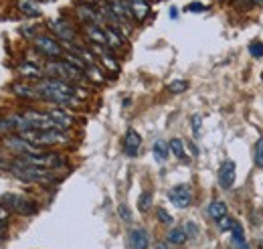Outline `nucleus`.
<instances>
[{
  "mask_svg": "<svg viewBox=\"0 0 263 249\" xmlns=\"http://www.w3.org/2000/svg\"><path fill=\"white\" fill-rule=\"evenodd\" d=\"M35 87H37L41 100L53 101V103H59V105H77L79 103V100L75 98V89L77 87H73L67 81L49 77V79L39 81Z\"/></svg>",
  "mask_w": 263,
  "mask_h": 249,
  "instance_id": "obj_1",
  "label": "nucleus"
},
{
  "mask_svg": "<svg viewBox=\"0 0 263 249\" xmlns=\"http://www.w3.org/2000/svg\"><path fill=\"white\" fill-rule=\"evenodd\" d=\"M8 170L20 178V180H27V183H39V185H47V183H53L57 176H55V170H49V168H39V166H33V164H27L22 162L20 158H16L14 162H10Z\"/></svg>",
  "mask_w": 263,
  "mask_h": 249,
  "instance_id": "obj_2",
  "label": "nucleus"
},
{
  "mask_svg": "<svg viewBox=\"0 0 263 249\" xmlns=\"http://www.w3.org/2000/svg\"><path fill=\"white\" fill-rule=\"evenodd\" d=\"M18 136H22L25 140H29V142H33V144H37L41 148L69 142V134L65 130H59V128H53V130H29V132H22Z\"/></svg>",
  "mask_w": 263,
  "mask_h": 249,
  "instance_id": "obj_3",
  "label": "nucleus"
},
{
  "mask_svg": "<svg viewBox=\"0 0 263 249\" xmlns=\"http://www.w3.org/2000/svg\"><path fill=\"white\" fill-rule=\"evenodd\" d=\"M47 73L51 75L53 79H61V81H67V83H75V81L83 79V71L73 67L67 61H53V63H49Z\"/></svg>",
  "mask_w": 263,
  "mask_h": 249,
  "instance_id": "obj_4",
  "label": "nucleus"
},
{
  "mask_svg": "<svg viewBox=\"0 0 263 249\" xmlns=\"http://www.w3.org/2000/svg\"><path fill=\"white\" fill-rule=\"evenodd\" d=\"M4 146L10 150V152L18 154V156H37V154H45V150L41 148V146H37V144H33V142L25 140L22 136H8V138H4Z\"/></svg>",
  "mask_w": 263,
  "mask_h": 249,
  "instance_id": "obj_5",
  "label": "nucleus"
},
{
  "mask_svg": "<svg viewBox=\"0 0 263 249\" xmlns=\"http://www.w3.org/2000/svg\"><path fill=\"white\" fill-rule=\"evenodd\" d=\"M168 199H170V202H172L174 207H178V209L190 207V202H193V189H190V185L182 183V185L172 187V189L168 191Z\"/></svg>",
  "mask_w": 263,
  "mask_h": 249,
  "instance_id": "obj_6",
  "label": "nucleus"
},
{
  "mask_svg": "<svg viewBox=\"0 0 263 249\" xmlns=\"http://www.w3.org/2000/svg\"><path fill=\"white\" fill-rule=\"evenodd\" d=\"M2 205L8 207V209H12L14 213H20V215H33V213H37V205L31 199H27V197H20V195H8V197H4Z\"/></svg>",
  "mask_w": 263,
  "mask_h": 249,
  "instance_id": "obj_7",
  "label": "nucleus"
},
{
  "mask_svg": "<svg viewBox=\"0 0 263 249\" xmlns=\"http://www.w3.org/2000/svg\"><path fill=\"white\" fill-rule=\"evenodd\" d=\"M35 47L41 51L45 57H49V59H59V57L65 55L63 49H61V45L53 37H47V35H37L35 37Z\"/></svg>",
  "mask_w": 263,
  "mask_h": 249,
  "instance_id": "obj_8",
  "label": "nucleus"
},
{
  "mask_svg": "<svg viewBox=\"0 0 263 249\" xmlns=\"http://www.w3.org/2000/svg\"><path fill=\"white\" fill-rule=\"evenodd\" d=\"M22 114H25V118L29 120V124L33 126V130H53V128H57L55 122L51 120V116L45 114V111L27 109V111H22Z\"/></svg>",
  "mask_w": 263,
  "mask_h": 249,
  "instance_id": "obj_9",
  "label": "nucleus"
},
{
  "mask_svg": "<svg viewBox=\"0 0 263 249\" xmlns=\"http://www.w3.org/2000/svg\"><path fill=\"white\" fill-rule=\"evenodd\" d=\"M235 176H237V164L233 160H225L219 168V187L229 191L235 185Z\"/></svg>",
  "mask_w": 263,
  "mask_h": 249,
  "instance_id": "obj_10",
  "label": "nucleus"
},
{
  "mask_svg": "<svg viewBox=\"0 0 263 249\" xmlns=\"http://www.w3.org/2000/svg\"><path fill=\"white\" fill-rule=\"evenodd\" d=\"M49 29H51L53 33H55L61 41H65V43H75V41H77L75 31H73V29H71V25H69V22H65L63 18H53L51 22H49Z\"/></svg>",
  "mask_w": 263,
  "mask_h": 249,
  "instance_id": "obj_11",
  "label": "nucleus"
},
{
  "mask_svg": "<svg viewBox=\"0 0 263 249\" xmlns=\"http://www.w3.org/2000/svg\"><path fill=\"white\" fill-rule=\"evenodd\" d=\"M107 6L111 8V12L115 14V18L119 22H130L134 20V12H132V4L126 0H107Z\"/></svg>",
  "mask_w": 263,
  "mask_h": 249,
  "instance_id": "obj_12",
  "label": "nucleus"
},
{
  "mask_svg": "<svg viewBox=\"0 0 263 249\" xmlns=\"http://www.w3.org/2000/svg\"><path fill=\"white\" fill-rule=\"evenodd\" d=\"M140 146H142V136H140L134 128H128V132H126V136H124V152H126L130 158H134V156H138Z\"/></svg>",
  "mask_w": 263,
  "mask_h": 249,
  "instance_id": "obj_13",
  "label": "nucleus"
},
{
  "mask_svg": "<svg viewBox=\"0 0 263 249\" xmlns=\"http://www.w3.org/2000/svg\"><path fill=\"white\" fill-rule=\"evenodd\" d=\"M128 245H130V249H148L150 247V237H148L146 229H142V227L130 229V233H128Z\"/></svg>",
  "mask_w": 263,
  "mask_h": 249,
  "instance_id": "obj_14",
  "label": "nucleus"
},
{
  "mask_svg": "<svg viewBox=\"0 0 263 249\" xmlns=\"http://www.w3.org/2000/svg\"><path fill=\"white\" fill-rule=\"evenodd\" d=\"M49 116H51V120L55 122V126L59 128V130H67L71 124H73V118L65 111V109H61V107H55L51 111H47Z\"/></svg>",
  "mask_w": 263,
  "mask_h": 249,
  "instance_id": "obj_15",
  "label": "nucleus"
},
{
  "mask_svg": "<svg viewBox=\"0 0 263 249\" xmlns=\"http://www.w3.org/2000/svg\"><path fill=\"white\" fill-rule=\"evenodd\" d=\"M231 243L235 249H249L247 245V239H245V231H243V225L239 221H235L233 229H231Z\"/></svg>",
  "mask_w": 263,
  "mask_h": 249,
  "instance_id": "obj_16",
  "label": "nucleus"
},
{
  "mask_svg": "<svg viewBox=\"0 0 263 249\" xmlns=\"http://www.w3.org/2000/svg\"><path fill=\"white\" fill-rule=\"evenodd\" d=\"M85 35L89 37V41L93 45H107V37H105V29L98 27V25H85Z\"/></svg>",
  "mask_w": 263,
  "mask_h": 249,
  "instance_id": "obj_17",
  "label": "nucleus"
},
{
  "mask_svg": "<svg viewBox=\"0 0 263 249\" xmlns=\"http://www.w3.org/2000/svg\"><path fill=\"white\" fill-rule=\"evenodd\" d=\"M16 6L25 16H31V18L41 16V6L37 0H16Z\"/></svg>",
  "mask_w": 263,
  "mask_h": 249,
  "instance_id": "obj_18",
  "label": "nucleus"
},
{
  "mask_svg": "<svg viewBox=\"0 0 263 249\" xmlns=\"http://www.w3.org/2000/svg\"><path fill=\"white\" fill-rule=\"evenodd\" d=\"M132 12H134V18L136 20H144L150 12V2L148 0H132Z\"/></svg>",
  "mask_w": 263,
  "mask_h": 249,
  "instance_id": "obj_19",
  "label": "nucleus"
},
{
  "mask_svg": "<svg viewBox=\"0 0 263 249\" xmlns=\"http://www.w3.org/2000/svg\"><path fill=\"white\" fill-rule=\"evenodd\" d=\"M166 239H168V243H170V245H184V243H186V239H188V235H186L184 227H172V229L168 231Z\"/></svg>",
  "mask_w": 263,
  "mask_h": 249,
  "instance_id": "obj_20",
  "label": "nucleus"
},
{
  "mask_svg": "<svg viewBox=\"0 0 263 249\" xmlns=\"http://www.w3.org/2000/svg\"><path fill=\"white\" fill-rule=\"evenodd\" d=\"M105 37H107V47H111V49L124 47V37L119 35V31L115 27H107L105 29Z\"/></svg>",
  "mask_w": 263,
  "mask_h": 249,
  "instance_id": "obj_21",
  "label": "nucleus"
},
{
  "mask_svg": "<svg viewBox=\"0 0 263 249\" xmlns=\"http://www.w3.org/2000/svg\"><path fill=\"white\" fill-rule=\"evenodd\" d=\"M12 92L16 94V96H20V98H29V100H41L39 98V92H37V87L35 85H14L12 87Z\"/></svg>",
  "mask_w": 263,
  "mask_h": 249,
  "instance_id": "obj_22",
  "label": "nucleus"
},
{
  "mask_svg": "<svg viewBox=\"0 0 263 249\" xmlns=\"http://www.w3.org/2000/svg\"><path fill=\"white\" fill-rule=\"evenodd\" d=\"M227 215V205L223 202V200H212L209 205V217L210 219H214V221H219L221 217H225Z\"/></svg>",
  "mask_w": 263,
  "mask_h": 249,
  "instance_id": "obj_23",
  "label": "nucleus"
},
{
  "mask_svg": "<svg viewBox=\"0 0 263 249\" xmlns=\"http://www.w3.org/2000/svg\"><path fill=\"white\" fill-rule=\"evenodd\" d=\"M152 152H154V158H156L158 162H164V160L168 158V154H170V146H168V142H164V140H156Z\"/></svg>",
  "mask_w": 263,
  "mask_h": 249,
  "instance_id": "obj_24",
  "label": "nucleus"
},
{
  "mask_svg": "<svg viewBox=\"0 0 263 249\" xmlns=\"http://www.w3.org/2000/svg\"><path fill=\"white\" fill-rule=\"evenodd\" d=\"M168 146H170V152H172L176 158L186 160V148H184V142H182L180 138H172V140L168 142Z\"/></svg>",
  "mask_w": 263,
  "mask_h": 249,
  "instance_id": "obj_25",
  "label": "nucleus"
},
{
  "mask_svg": "<svg viewBox=\"0 0 263 249\" xmlns=\"http://www.w3.org/2000/svg\"><path fill=\"white\" fill-rule=\"evenodd\" d=\"M18 71H20V75H25V77H41V69H39L37 65H33V63H22V65L18 67Z\"/></svg>",
  "mask_w": 263,
  "mask_h": 249,
  "instance_id": "obj_26",
  "label": "nucleus"
},
{
  "mask_svg": "<svg viewBox=\"0 0 263 249\" xmlns=\"http://www.w3.org/2000/svg\"><path fill=\"white\" fill-rule=\"evenodd\" d=\"M150 207H152V193H150V191H144V193L140 195V199H138V209H140L142 213H146Z\"/></svg>",
  "mask_w": 263,
  "mask_h": 249,
  "instance_id": "obj_27",
  "label": "nucleus"
},
{
  "mask_svg": "<svg viewBox=\"0 0 263 249\" xmlns=\"http://www.w3.org/2000/svg\"><path fill=\"white\" fill-rule=\"evenodd\" d=\"M253 160H255V164L263 168V136L255 142V148H253Z\"/></svg>",
  "mask_w": 263,
  "mask_h": 249,
  "instance_id": "obj_28",
  "label": "nucleus"
},
{
  "mask_svg": "<svg viewBox=\"0 0 263 249\" xmlns=\"http://www.w3.org/2000/svg\"><path fill=\"white\" fill-rule=\"evenodd\" d=\"M186 87H188V83L184 79H176V81L168 83V92H172V94H182V92H186Z\"/></svg>",
  "mask_w": 263,
  "mask_h": 249,
  "instance_id": "obj_29",
  "label": "nucleus"
},
{
  "mask_svg": "<svg viewBox=\"0 0 263 249\" xmlns=\"http://www.w3.org/2000/svg\"><path fill=\"white\" fill-rule=\"evenodd\" d=\"M217 223H219V231H223V233H225V231H231V229H233L235 219H233L231 215H225V217H221Z\"/></svg>",
  "mask_w": 263,
  "mask_h": 249,
  "instance_id": "obj_30",
  "label": "nucleus"
},
{
  "mask_svg": "<svg viewBox=\"0 0 263 249\" xmlns=\"http://www.w3.org/2000/svg\"><path fill=\"white\" fill-rule=\"evenodd\" d=\"M247 49H249V53H251L255 59H261L263 57V43L261 41H251Z\"/></svg>",
  "mask_w": 263,
  "mask_h": 249,
  "instance_id": "obj_31",
  "label": "nucleus"
},
{
  "mask_svg": "<svg viewBox=\"0 0 263 249\" xmlns=\"http://www.w3.org/2000/svg\"><path fill=\"white\" fill-rule=\"evenodd\" d=\"M156 215H158V221L160 223H164V225H170L172 223V215L166 211V209H162V207H158L156 209Z\"/></svg>",
  "mask_w": 263,
  "mask_h": 249,
  "instance_id": "obj_32",
  "label": "nucleus"
},
{
  "mask_svg": "<svg viewBox=\"0 0 263 249\" xmlns=\"http://www.w3.org/2000/svg\"><path fill=\"white\" fill-rule=\"evenodd\" d=\"M184 10L186 12H205L207 10V4H203V2H190V4H186Z\"/></svg>",
  "mask_w": 263,
  "mask_h": 249,
  "instance_id": "obj_33",
  "label": "nucleus"
},
{
  "mask_svg": "<svg viewBox=\"0 0 263 249\" xmlns=\"http://www.w3.org/2000/svg\"><path fill=\"white\" fill-rule=\"evenodd\" d=\"M12 126H10V118H0V134H10Z\"/></svg>",
  "mask_w": 263,
  "mask_h": 249,
  "instance_id": "obj_34",
  "label": "nucleus"
},
{
  "mask_svg": "<svg viewBox=\"0 0 263 249\" xmlns=\"http://www.w3.org/2000/svg\"><path fill=\"white\" fill-rule=\"evenodd\" d=\"M190 124H193L195 136H199V132H201V116H199V114H195V116H193V120H190Z\"/></svg>",
  "mask_w": 263,
  "mask_h": 249,
  "instance_id": "obj_35",
  "label": "nucleus"
},
{
  "mask_svg": "<svg viewBox=\"0 0 263 249\" xmlns=\"http://www.w3.org/2000/svg\"><path fill=\"white\" fill-rule=\"evenodd\" d=\"M184 231H186L188 237H197V233H199V229H197L195 223H186V225H184Z\"/></svg>",
  "mask_w": 263,
  "mask_h": 249,
  "instance_id": "obj_36",
  "label": "nucleus"
},
{
  "mask_svg": "<svg viewBox=\"0 0 263 249\" xmlns=\"http://www.w3.org/2000/svg\"><path fill=\"white\" fill-rule=\"evenodd\" d=\"M117 213H119V217H122L124 221H130V219H132V217H130V211H128V207H126V205H119Z\"/></svg>",
  "mask_w": 263,
  "mask_h": 249,
  "instance_id": "obj_37",
  "label": "nucleus"
},
{
  "mask_svg": "<svg viewBox=\"0 0 263 249\" xmlns=\"http://www.w3.org/2000/svg\"><path fill=\"white\" fill-rule=\"evenodd\" d=\"M8 166H10V162H6V158L0 154V168H6L8 170Z\"/></svg>",
  "mask_w": 263,
  "mask_h": 249,
  "instance_id": "obj_38",
  "label": "nucleus"
},
{
  "mask_svg": "<svg viewBox=\"0 0 263 249\" xmlns=\"http://www.w3.org/2000/svg\"><path fill=\"white\" fill-rule=\"evenodd\" d=\"M156 249H170V243H156Z\"/></svg>",
  "mask_w": 263,
  "mask_h": 249,
  "instance_id": "obj_39",
  "label": "nucleus"
},
{
  "mask_svg": "<svg viewBox=\"0 0 263 249\" xmlns=\"http://www.w3.org/2000/svg\"><path fill=\"white\" fill-rule=\"evenodd\" d=\"M178 16V10L176 8H170V18H176Z\"/></svg>",
  "mask_w": 263,
  "mask_h": 249,
  "instance_id": "obj_40",
  "label": "nucleus"
},
{
  "mask_svg": "<svg viewBox=\"0 0 263 249\" xmlns=\"http://www.w3.org/2000/svg\"><path fill=\"white\" fill-rule=\"evenodd\" d=\"M4 237V223H0V239Z\"/></svg>",
  "mask_w": 263,
  "mask_h": 249,
  "instance_id": "obj_41",
  "label": "nucleus"
},
{
  "mask_svg": "<svg viewBox=\"0 0 263 249\" xmlns=\"http://www.w3.org/2000/svg\"><path fill=\"white\" fill-rule=\"evenodd\" d=\"M255 4H263V0H255Z\"/></svg>",
  "mask_w": 263,
  "mask_h": 249,
  "instance_id": "obj_42",
  "label": "nucleus"
}]
</instances>
